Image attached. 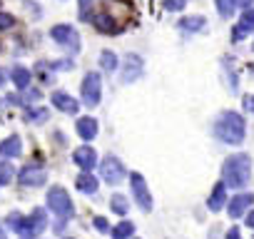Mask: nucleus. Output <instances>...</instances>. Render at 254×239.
<instances>
[{"instance_id": "25", "label": "nucleus", "mask_w": 254, "mask_h": 239, "mask_svg": "<svg viewBox=\"0 0 254 239\" xmlns=\"http://www.w3.org/2000/svg\"><path fill=\"white\" fill-rule=\"evenodd\" d=\"M50 117V112L45 107H38V110H28V120H33V122H45V120Z\"/></svg>"}, {"instance_id": "15", "label": "nucleus", "mask_w": 254, "mask_h": 239, "mask_svg": "<svg viewBox=\"0 0 254 239\" xmlns=\"http://www.w3.org/2000/svg\"><path fill=\"white\" fill-rule=\"evenodd\" d=\"M224 199H227V182H217L214 189H212V194H209L207 207H209L212 212H219V209L224 207Z\"/></svg>"}, {"instance_id": "18", "label": "nucleus", "mask_w": 254, "mask_h": 239, "mask_svg": "<svg viewBox=\"0 0 254 239\" xmlns=\"http://www.w3.org/2000/svg\"><path fill=\"white\" fill-rule=\"evenodd\" d=\"M77 189L85 192V194H92V192H97V179H95L90 172H82V175L77 177Z\"/></svg>"}, {"instance_id": "33", "label": "nucleus", "mask_w": 254, "mask_h": 239, "mask_svg": "<svg viewBox=\"0 0 254 239\" xmlns=\"http://www.w3.org/2000/svg\"><path fill=\"white\" fill-rule=\"evenodd\" d=\"M244 222H247V224H249V227H254V212H249V214H247V219H244Z\"/></svg>"}, {"instance_id": "28", "label": "nucleus", "mask_w": 254, "mask_h": 239, "mask_svg": "<svg viewBox=\"0 0 254 239\" xmlns=\"http://www.w3.org/2000/svg\"><path fill=\"white\" fill-rule=\"evenodd\" d=\"M187 0H165V10H182Z\"/></svg>"}, {"instance_id": "26", "label": "nucleus", "mask_w": 254, "mask_h": 239, "mask_svg": "<svg viewBox=\"0 0 254 239\" xmlns=\"http://www.w3.org/2000/svg\"><path fill=\"white\" fill-rule=\"evenodd\" d=\"M13 179V165L10 162H0V184H8Z\"/></svg>"}, {"instance_id": "9", "label": "nucleus", "mask_w": 254, "mask_h": 239, "mask_svg": "<svg viewBox=\"0 0 254 239\" xmlns=\"http://www.w3.org/2000/svg\"><path fill=\"white\" fill-rule=\"evenodd\" d=\"M45 179H48V172L40 165H25L20 170V184H25V187H40V184H45Z\"/></svg>"}, {"instance_id": "35", "label": "nucleus", "mask_w": 254, "mask_h": 239, "mask_svg": "<svg viewBox=\"0 0 254 239\" xmlns=\"http://www.w3.org/2000/svg\"><path fill=\"white\" fill-rule=\"evenodd\" d=\"M247 107H249V110L254 112V97H249V100H247Z\"/></svg>"}, {"instance_id": "29", "label": "nucleus", "mask_w": 254, "mask_h": 239, "mask_svg": "<svg viewBox=\"0 0 254 239\" xmlns=\"http://www.w3.org/2000/svg\"><path fill=\"white\" fill-rule=\"evenodd\" d=\"M13 15H8V13H0V30H8V28H13Z\"/></svg>"}, {"instance_id": "5", "label": "nucleus", "mask_w": 254, "mask_h": 239, "mask_svg": "<svg viewBox=\"0 0 254 239\" xmlns=\"http://www.w3.org/2000/svg\"><path fill=\"white\" fill-rule=\"evenodd\" d=\"M100 172H102V179L107 184H120L125 177H127V170L125 165L117 160V157H107L102 165H100Z\"/></svg>"}, {"instance_id": "21", "label": "nucleus", "mask_w": 254, "mask_h": 239, "mask_svg": "<svg viewBox=\"0 0 254 239\" xmlns=\"http://www.w3.org/2000/svg\"><path fill=\"white\" fill-rule=\"evenodd\" d=\"M100 65H102V70H115L117 67V58H115V53L112 50H105L102 55H100Z\"/></svg>"}, {"instance_id": "1", "label": "nucleus", "mask_w": 254, "mask_h": 239, "mask_svg": "<svg viewBox=\"0 0 254 239\" xmlns=\"http://www.w3.org/2000/svg\"><path fill=\"white\" fill-rule=\"evenodd\" d=\"M244 117L239 115V112H224L219 120H217V125H214V132H217V137L222 140V142H227V145H239L242 140H244Z\"/></svg>"}, {"instance_id": "31", "label": "nucleus", "mask_w": 254, "mask_h": 239, "mask_svg": "<svg viewBox=\"0 0 254 239\" xmlns=\"http://www.w3.org/2000/svg\"><path fill=\"white\" fill-rule=\"evenodd\" d=\"M227 239H239V229H237V227H232V229L227 232Z\"/></svg>"}, {"instance_id": "13", "label": "nucleus", "mask_w": 254, "mask_h": 239, "mask_svg": "<svg viewBox=\"0 0 254 239\" xmlns=\"http://www.w3.org/2000/svg\"><path fill=\"white\" fill-rule=\"evenodd\" d=\"M254 30V10H247L244 15H242V20H239V25L232 30V40L234 43H239L244 35H249Z\"/></svg>"}, {"instance_id": "2", "label": "nucleus", "mask_w": 254, "mask_h": 239, "mask_svg": "<svg viewBox=\"0 0 254 239\" xmlns=\"http://www.w3.org/2000/svg\"><path fill=\"white\" fill-rule=\"evenodd\" d=\"M249 172H252V162L247 155H232L227 157L224 167H222V177L227 182V187H244L249 182Z\"/></svg>"}, {"instance_id": "30", "label": "nucleus", "mask_w": 254, "mask_h": 239, "mask_svg": "<svg viewBox=\"0 0 254 239\" xmlns=\"http://www.w3.org/2000/svg\"><path fill=\"white\" fill-rule=\"evenodd\" d=\"M95 229H100V232H107V229H110V224H107V219H102V217H97V219H95Z\"/></svg>"}, {"instance_id": "7", "label": "nucleus", "mask_w": 254, "mask_h": 239, "mask_svg": "<svg viewBox=\"0 0 254 239\" xmlns=\"http://www.w3.org/2000/svg\"><path fill=\"white\" fill-rule=\"evenodd\" d=\"M50 35H53V40L58 45H65L70 50H77L80 48V35H77V30L72 25H55L50 30Z\"/></svg>"}, {"instance_id": "12", "label": "nucleus", "mask_w": 254, "mask_h": 239, "mask_svg": "<svg viewBox=\"0 0 254 239\" xmlns=\"http://www.w3.org/2000/svg\"><path fill=\"white\" fill-rule=\"evenodd\" d=\"M53 105H55L58 110L67 112V115H75V112L80 110V102L72 100L67 92H53Z\"/></svg>"}, {"instance_id": "11", "label": "nucleus", "mask_w": 254, "mask_h": 239, "mask_svg": "<svg viewBox=\"0 0 254 239\" xmlns=\"http://www.w3.org/2000/svg\"><path fill=\"white\" fill-rule=\"evenodd\" d=\"M252 202H254V194H249V192H247V194H237V197L229 202V207H227L229 217H232V219H239V217L244 214V209H247Z\"/></svg>"}, {"instance_id": "4", "label": "nucleus", "mask_w": 254, "mask_h": 239, "mask_svg": "<svg viewBox=\"0 0 254 239\" xmlns=\"http://www.w3.org/2000/svg\"><path fill=\"white\" fill-rule=\"evenodd\" d=\"M100 95H102V80L97 72H87L85 80H82V100L85 105L95 107L100 102Z\"/></svg>"}, {"instance_id": "14", "label": "nucleus", "mask_w": 254, "mask_h": 239, "mask_svg": "<svg viewBox=\"0 0 254 239\" xmlns=\"http://www.w3.org/2000/svg\"><path fill=\"white\" fill-rule=\"evenodd\" d=\"M20 152H23V142H20V137H18V135H10V137H5L3 142H0V155H3L5 160L18 157Z\"/></svg>"}, {"instance_id": "19", "label": "nucleus", "mask_w": 254, "mask_h": 239, "mask_svg": "<svg viewBox=\"0 0 254 239\" xmlns=\"http://www.w3.org/2000/svg\"><path fill=\"white\" fill-rule=\"evenodd\" d=\"M180 28H182L185 33H197V30H202V28H204V18H199V15L185 18V20H180Z\"/></svg>"}, {"instance_id": "34", "label": "nucleus", "mask_w": 254, "mask_h": 239, "mask_svg": "<svg viewBox=\"0 0 254 239\" xmlns=\"http://www.w3.org/2000/svg\"><path fill=\"white\" fill-rule=\"evenodd\" d=\"M0 85H5V70L0 67Z\"/></svg>"}, {"instance_id": "32", "label": "nucleus", "mask_w": 254, "mask_h": 239, "mask_svg": "<svg viewBox=\"0 0 254 239\" xmlns=\"http://www.w3.org/2000/svg\"><path fill=\"white\" fill-rule=\"evenodd\" d=\"M237 5H239V8H249L252 0H237Z\"/></svg>"}, {"instance_id": "3", "label": "nucleus", "mask_w": 254, "mask_h": 239, "mask_svg": "<svg viewBox=\"0 0 254 239\" xmlns=\"http://www.w3.org/2000/svg\"><path fill=\"white\" fill-rule=\"evenodd\" d=\"M48 207L58 217H72V202H70V194L63 187H53L48 192Z\"/></svg>"}, {"instance_id": "23", "label": "nucleus", "mask_w": 254, "mask_h": 239, "mask_svg": "<svg viewBox=\"0 0 254 239\" xmlns=\"http://www.w3.org/2000/svg\"><path fill=\"white\" fill-rule=\"evenodd\" d=\"M95 25H97L102 33H117V30H120V25H112V18H110V15L97 18V20H95Z\"/></svg>"}, {"instance_id": "22", "label": "nucleus", "mask_w": 254, "mask_h": 239, "mask_svg": "<svg viewBox=\"0 0 254 239\" xmlns=\"http://www.w3.org/2000/svg\"><path fill=\"white\" fill-rule=\"evenodd\" d=\"M110 204H112V212H117V214H122V217L127 214V209H130V204H127V199H125L122 194H115Z\"/></svg>"}, {"instance_id": "36", "label": "nucleus", "mask_w": 254, "mask_h": 239, "mask_svg": "<svg viewBox=\"0 0 254 239\" xmlns=\"http://www.w3.org/2000/svg\"><path fill=\"white\" fill-rule=\"evenodd\" d=\"M0 239H5V232L3 229H0Z\"/></svg>"}, {"instance_id": "24", "label": "nucleus", "mask_w": 254, "mask_h": 239, "mask_svg": "<svg viewBox=\"0 0 254 239\" xmlns=\"http://www.w3.org/2000/svg\"><path fill=\"white\" fill-rule=\"evenodd\" d=\"M234 5H237V0H217V10L222 18H229L234 13Z\"/></svg>"}, {"instance_id": "17", "label": "nucleus", "mask_w": 254, "mask_h": 239, "mask_svg": "<svg viewBox=\"0 0 254 239\" xmlns=\"http://www.w3.org/2000/svg\"><path fill=\"white\" fill-rule=\"evenodd\" d=\"M30 70H25V67H13L10 70V80L15 82V87H20V90H28L30 87Z\"/></svg>"}, {"instance_id": "10", "label": "nucleus", "mask_w": 254, "mask_h": 239, "mask_svg": "<svg viewBox=\"0 0 254 239\" xmlns=\"http://www.w3.org/2000/svg\"><path fill=\"white\" fill-rule=\"evenodd\" d=\"M72 160H75V165H77V167H82L85 172H90V170L97 165V155H95V150H92V147H87V145L77 147V150L72 152Z\"/></svg>"}, {"instance_id": "8", "label": "nucleus", "mask_w": 254, "mask_h": 239, "mask_svg": "<svg viewBox=\"0 0 254 239\" xmlns=\"http://www.w3.org/2000/svg\"><path fill=\"white\" fill-rule=\"evenodd\" d=\"M130 184H132V194H135L137 204H140L145 212H150V209H152V197H150V189H147V184H145V177L137 175V172H132V175H130Z\"/></svg>"}, {"instance_id": "16", "label": "nucleus", "mask_w": 254, "mask_h": 239, "mask_svg": "<svg viewBox=\"0 0 254 239\" xmlns=\"http://www.w3.org/2000/svg\"><path fill=\"white\" fill-rule=\"evenodd\" d=\"M77 132H80L82 140H95V135H97V120L95 117L77 120Z\"/></svg>"}, {"instance_id": "6", "label": "nucleus", "mask_w": 254, "mask_h": 239, "mask_svg": "<svg viewBox=\"0 0 254 239\" xmlns=\"http://www.w3.org/2000/svg\"><path fill=\"white\" fill-rule=\"evenodd\" d=\"M142 72H145V62H142V58L135 55V53H130V55L125 58V65H122V82H125V85H130V82L140 80Z\"/></svg>"}, {"instance_id": "20", "label": "nucleus", "mask_w": 254, "mask_h": 239, "mask_svg": "<svg viewBox=\"0 0 254 239\" xmlns=\"http://www.w3.org/2000/svg\"><path fill=\"white\" fill-rule=\"evenodd\" d=\"M135 232V224L132 222H120L115 229H112V239H130Z\"/></svg>"}, {"instance_id": "27", "label": "nucleus", "mask_w": 254, "mask_h": 239, "mask_svg": "<svg viewBox=\"0 0 254 239\" xmlns=\"http://www.w3.org/2000/svg\"><path fill=\"white\" fill-rule=\"evenodd\" d=\"M92 0H80V18L82 20H92Z\"/></svg>"}]
</instances>
